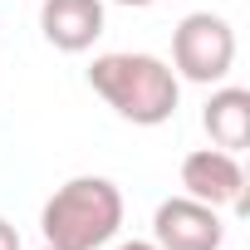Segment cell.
<instances>
[{
  "instance_id": "8fae6325",
  "label": "cell",
  "mask_w": 250,
  "mask_h": 250,
  "mask_svg": "<svg viewBox=\"0 0 250 250\" xmlns=\"http://www.w3.org/2000/svg\"><path fill=\"white\" fill-rule=\"evenodd\" d=\"M40 250H59V245H40Z\"/></svg>"
},
{
  "instance_id": "3957f363",
  "label": "cell",
  "mask_w": 250,
  "mask_h": 250,
  "mask_svg": "<svg viewBox=\"0 0 250 250\" xmlns=\"http://www.w3.org/2000/svg\"><path fill=\"white\" fill-rule=\"evenodd\" d=\"M235 64V30L211 10L182 15L172 30V74L187 83H221Z\"/></svg>"
},
{
  "instance_id": "5b68a950",
  "label": "cell",
  "mask_w": 250,
  "mask_h": 250,
  "mask_svg": "<svg viewBox=\"0 0 250 250\" xmlns=\"http://www.w3.org/2000/svg\"><path fill=\"white\" fill-rule=\"evenodd\" d=\"M182 191L226 211V206H245V172L235 162V152H221V147H196L182 157Z\"/></svg>"
},
{
  "instance_id": "6da1fadb",
  "label": "cell",
  "mask_w": 250,
  "mask_h": 250,
  "mask_svg": "<svg viewBox=\"0 0 250 250\" xmlns=\"http://www.w3.org/2000/svg\"><path fill=\"white\" fill-rule=\"evenodd\" d=\"M88 83L123 123H138V128L167 123L182 98V79L172 74V64H162L157 54H133V49L98 54L88 64Z\"/></svg>"
},
{
  "instance_id": "9c48e42d",
  "label": "cell",
  "mask_w": 250,
  "mask_h": 250,
  "mask_svg": "<svg viewBox=\"0 0 250 250\" xmlns=\"http://www.w3.org/2000/svg\"><path fill=\"white\" fill-rule=\"evenodd\" d=\"M118 250H157V245H152V240H123Z\"/></svg>"
},
{
  "instance_id": "7a4b0ae2",
  "label": "cell",
  "mask_w": 250,
  "mask_h": 250,
  "mask_svg": "<svg viewBox=\"0 0 250 250\" xmlns=\"http://www.w3.org/2000/svg\"><path fill=\"white\" fill-rule=\"evenodd\" d=\"M123 226V191L108 177H69L40 211L44 245L59 250H103Z\"/></svg>"
},
{
  "instance_id": "ba28073f",
  "label": "cell",
  "mask_w": 250,
  "mask_h": 250,
  "mask_svg": "<svg viewBox=\"0 0 250 250\" xmlns=\"http://www.w3.org/2000/svg\"><path fill=\"white\" fill-rule=\"evenodd\" d=\"M0 250H20V230H15L5 216H0Z\"/></svg>"
},
{
  "instance_id": "277c9868",
  "label": "cell",
  "mask_w": 250,
  "mask_h": 250,
  "mask_svg": "<svg viewBox=\"0 0 250 250\" xmlns=\"http://www.w3.org/2000/svg\"><path fill=\"white\" fill-rule=\"evenodd\" d=\"M226 240V221L216 206L196 201V196H167L152 216V245L157 250H221Z\"/></svg>"
},
{
  "instance_id": "8992f818",
  "label": "cell",
  "mask_w": 250,
  "mask_h": 250,
  "mask_svg": "<svg viewBox=\"0 0 250 250\" xmlns=\"http://www.w3.org/2000/svg\"><path fill=\"white\" fill-rule=\"evenodd\" d=\"M40 30L54 49L83 54L103 35V0H44L40 5Z\"/></svg>"
},
{
  "instance_id": "52a82bcc",
  "label": "cell",
  "mask_w": 250,
  "mask_h": 250,
  "mask_svg": "<svg viewBox=\"0 0 250 250\" xmlns=\"http://www.w3.org/2000/svg\"><path fill=\"white\" fill-rule=\"evenodd\" d=\"M201 128L211 133V147L221 152H240L250 143V88H216L206 98V113H201Z\"/></svg>"
},
{
  "instance_id": "30bf717a",
  "label": "cell",
  "mask_w": 250,
  "mask_h": 250,
  "mask_svg": "<svg viewBox=\"0 0 250 250\" xmlns=\"http://www.w3.org/2000/svg\"><path fill=\"white\" fill-rule=\"evenodd\" d=\"M113 5H128V10H147V5H157V0H113Z\"/></svg>"
}]
</instances>
